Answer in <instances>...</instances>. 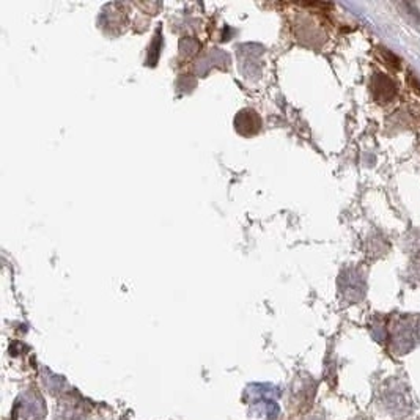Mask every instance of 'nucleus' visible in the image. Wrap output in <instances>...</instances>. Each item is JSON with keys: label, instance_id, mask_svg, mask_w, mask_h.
<instances>
[{"label": "nucleus", "instance_id": "obj_1", "mask_svg": "<svg viewBox=\"0 0 420 420\" xmlns=\"http://www.w3.org/2000/svg\"><path fill=\"white\" fill-rule=\"evenodd\" d=\"M373 90H375V93L376 92H381V95H379L378 99H381V101L387 103L389 99H391L394 95H395V85L392 84V81H389L387 77L384 76H378L375 79V84H373Z\"/></svg>", "mask_w": 420, "mask_h": 420}]
</instances>
